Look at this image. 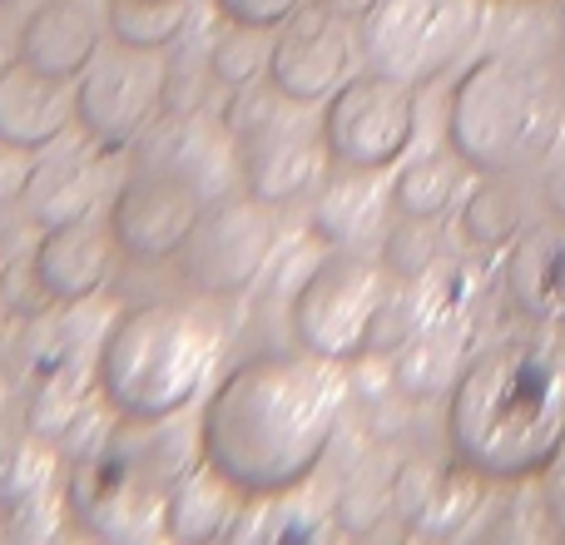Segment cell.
Here are the masks:
<instances>
[{
    "label": "cell",
    "mask_w": 565,
    "mask_h": 545,
    "mask_svg": "<svg viewBox=\"0 0 565 545\" xmlns=\"http://www.w3.org/2000/svg\"><path fill=\"white\" fill-rule=\"evenodd\" d=\"M348 412L342 362L318 352H264L209 392L199 417V457L244 496L274 501L322 467Z\"/></svg>",
    "instance_id": "1"
},
{
    "label": "cell",
    "mask_w": 565,
    "mask_h": 545,
    "mask_svg": "<svg viewBox=\"0 0 565 545\" xmlns=\"http://www.w3.org/2000/svg\"><path fill=\"white\" fill-rule=\"evenodd\" d=\"M447 441L481 481H526L565 451V357L546 342H501L457 372Z\"/></svg>",
    "instance_id": "2"
},
{
    "label": "cell",
    "mask_w": 565,
    "mask_h": 545,
    "mask_svg": "<svg viewBox=\"0 0 565 545\" xmlns=\"http://www.w3.org/2000/svg\"><path fill=\"white\" fill-rule=\"evenodd\" d=\"M224 332L189 302H139L109 322L95 357V387L115 417L154 427L189 412L218 372Z\"/></svg>",
    "instance_id": "3"
},
{
    "label": "cell",
    "mask_w": 565,
    "mask_h": 545,
    "mask_svg": "<svg viewBox=\"0 0 565 545\" xmlns=\"http://www.w3.org/2000/svg\"><path fill=\"white\" fill-rule=\"evenodd\" d=\"M565 99L541 65L516 55H481L451 89V154L477 174H516L556 149Z\"/></svg>",
    "instance_id": "4"
},
{
    "label": "cell",
    "mask_w": 565,
    "mask_h": 545,
    "mask_svg": "<svg viewBox=\"0 0 565 545\" xmlns=\"http://www.w3.org/2000/svg\"><path fill=\"white\" fill-rule=\"evenodd\" d=\"M288 312L298 348L318 352L328 362H352L367 348H377L382 328H387L392 312L387 268H377L372 258L352 254V248H338L302 278Z\"/></svg>",
    "instance_id": "5"
},
{
    "label": "cell",
    "mask_w": 565,
    "mask_h": 545,
    "mask_svg": "<svg viewBox=\"0 0 565 545\" xmlns=\"http://www.w3.org/2000/svg\"><path fill=\"white\" fill-rule=\"evenodd\" d=\"M481 30V0H367L358 15L362 60L407 85L451 70Z\"/></svg>",
    "instance_id": "6"
},
{
    "label": "cell",
    "mask_w": 565,
    "mask_h": 545,
    "mask_svg": "<svg viewBox=\"0 0 565 545\" xmlns=\"http://www.w3.org/2000/svg\"><path fill=\"white\" fill-rule=\"evenodd\" d=\"M278 248V214L258 194H214L199 209L184 248H179V272L204 298H244L264 278L268 258Z\"/></svg>",
    "instance_id": "7"
},
{
    "label": "cell",
    "mask_w": 565,
    "mask_h": 545,
    "mask_svg": "<svg viewBox=\"0 0 565 545\" xmlns=\"http://www.w3.org/2000/svg\"><path fill=\"white\" fill-rule=\"evenodd\" d=\"M318 129L332 169L377 174V169L397 164L417 139V85L367 65L328 95Z\"/></svg>",
    "instance_id": "8"
},
{
    "label": "cell",
    "mask_w": 565,
    "mask_h": 545,
    "mask_svg": "<svg viewBox=\"0 0 565 545\" xmlns=\"http://www.w3.org/2000/svg\"><path fill=\"white\" fill-rule=\"evenodd\" d=\"M159 109H164V70L149 50H99L95 65L75 79V125L105 154L135 145Z\"/></svg>",
    "instance_id": "9"
},
{
    "label": "cell",
    "mask_w": 565,
    "mask_h": 545,
    "mask_svg": "<svg viewBox=\"0 0 565 545\" xmlns=\"http://www.w3.org/2000/svg\"><path fill=\"white\" fill-rule=\"evenodd\" d=\"M209 199L214 194L204 189V179L189 169L145 164L119 184L115 204H109V234L135 264H164V258H179Z\"/></svg>",
    "instance_id": "10"
},
{
    "label": "cell",
    "mask_w": 565,
    "mask_h": 545,
    "mask_svg": "<svg viewBox=\"0 0 565 545\" xmlns=\"http://www.w3.org/2000/svg\"><path fill=\"white\" fill-rule=\"evenodd\" d=\"M358 55V20H348L338 6H302L292 20H282L274 40L268 85L292 105H318L348 79Z\"/></svg>",
    "instance_id": "11"
},
{
    "label": "cell",
    "mask_w": 565,
    "mask_h": 545,
    "mask_svg": "<svg viewBox=\"0 0 565 545\" xmlns=\"http://www.w3.org/2000/svg\"><path fill=\"white\" fill-rule=\"evenodd\" d=\"M288 99H274L268 115H258L254 125L238 135V174H244V189L268 204H288L292 194L318 179L322 159H328V145H322V129L312 135L302 119L278 115Z\"/></svg>",
    "instance_id": "12"
},
{
    "label": "cell",
    "mask_w": 565,
    "mask_h": 545,
    "mask_svg": "<svg viewBox=\"0 0 565 545\" xmlns=\"http://www.w3.org/2000/svg\"><path fill=\"white\" fill-rule=\"evenodd\" d=\"M115 248L119 244L105 224H95V218H70V224H55L40 234L30 264H35L40 288L50 292L55 308H79V302H89L109 282V272H115Z\"/></svg>",
    "instance_id": "13"
},
{
    "label": "cell",
    "mask_w": 565,
    "mask_h": 545,
    "mask_svg": "<svg viewBox=\"0 0 565 545\" xmlns=\"http://www.w3.org/2000/svg\"><path fill=\"white\" fill-rule=\"evenodd\" d=\"M75 119V89L70 79H55L25 60L0 65V145L20 154L50 149Z\"/></svg>",
    "instance_id": "14"
},
{
    "label": "cell",
    "mask_w": 565,
    "mask_h": 545,
    "mask_svg": "<svg viewBox=\"0 0 565 545\" xmlns=\"http://www.w3.org/2000/svg\"><path fill=\"white\" fill-rule=\"evenodd\" d=\"M105 30H109L105 15H99L89 0H45V6H35L25 15V25H20L15 55L55 79H79L95 65Z\"/></svg>",
    "instance_id": "15"
},
{
    "label": "cell",
    "mask_w": 565,
    "mask_h": 545,
    "mask_svg": "<svg viewBox=\"0 0 565 545\" xmlns=\"http://www.w3.org/2000/svg\"><path fill=\"white\" fill-rule=\"evenodd\" d=\"M244 501V491L214 471L204 457L189 471H179L164 487V536L174 541H214L234 531V511Z\"/></svg>",
    "instance_id": "16"
},
{
    "label": "cell",
    "mask_w": 565,
    "mask_h": 545,
    "mask_svg": "<svg viewBox=\"0 0 565 545\" xmlns=\"http://www.w3.org/2000/svg\"><path fill=\"white\" fill-rule=\"evenodd\" d=\"M507 288L526 318L565 322V224L531 228L516 238L507 264Z\"/></svg>",
    "instance_id": "17"
},
{
    "label": "cell",
    "mask_w": 565,
    "mask_h": 545,
    "mask_svg": "<svg viewBox=\"0 0 565 545\" xmlns=\"http://www.w3.org/2000/svg\"><path fill=\"white\" fill-rule=\"evenodd\" d=\"M372 218H377V184H372L362 169H338V179L322 189L318 209H312L318 238H328V244H338V248L358 244L372 228Z\"/></svg>",
    "instance_id": "18"
},
{
    "label": "cell",
    "mask_w": 565,
    "mask_h": 545,
    "mask_svg": "<svg viewBox=\"0 0 565 545\" xmlns=\"http://www.w3.org/2000/svg\"><path fill=\"white\" fill-rule=\"evenodd\" d=\"M105 25L115 45L129 50H169L189 25V0H109L105 6Z\"/></svg>",
    "instance_id": "19"
},
{
    "label": "cell",
    "mask_w": 565,
    "mask_h": 545,
    "mask_svg": "<svg viewBox=\"0 0 565 545\" xmlns=\"http://www.w3.org/2000/svg\"><path fill=\"white\" fill-rule=\"evenodd\" d=\"M457 164L441 154H427V159H412L397 179H392V209L402 218H422V224H437L441 214L451 209L457 199Z\"/></svg>",
    "instance_id": "20"
},
{
    "label": "cell",
    "mask_w": 565,
    "mask_h": 545,
    "mask_svg": "<svg viewBox=\"0 0 565 545\" xmlns=\"http://www.w3.org/2000/svg\"><path fill=\"white\" fill-rule=\"evenodd\" d=\"M20 199H25L30 218L45 224V228L70 224V218H85L89 204H95L89 179L79 174V169H70V164H45V169H35V174H25Z\"/></svg>",
    "instance_id": "21"
},
{
    "label": "cell",
    "mask_w": 565,
    "mask_h": 545,
    "mask_svg": "<svg viewBox=\"0 0 565 545\" xmlns=\"http://www.w3.org/2000/svg\"><path fill=\"white\" fill-rule=\"evenodd\" d=\"M526 218H521V199L507 184H481L471 189L467 209H461V234L477 248H507L521 238Z\"/></svg>",
    "instance_id": "22"
},
{
    "label": "cell",
    "mask_w": 565,
    "mask_h": 545,
    "mask_svg": "<svg viewBox=\"0 0 565 545\" xmlns=\"http://www.w3.org/2000/svg\"><path fill=\"white\" fill-rule=\"evenodd\" d=\"M268 55H274V45H268V30L228 20V30L214 40V50H209V70H214L218 85L248 89L258 75H268Z\"/></svg>",
    "instance_id": "23"
},
{
    "label": "cell",
    "mask_w": 565,
    "mask_h": 545,
    "mask_svg": "<svg viewBox=\"0 0 565 545\" xmlns=\"http://www.w3.org/2000/svg\"><path fill=\"white\" fill-rule=\"evenodd\" d=\"M50 481V451L35 437H0V511H25Z\"/></svg>",
    "instance_id": "24"
},
{
    "label": "cell",
    "mask_w": 565,
    "mask_h": 545,
    "mask_svg": "<svg viewBox=\"0 0 565 545\" xmlns=\"http://www.w3.org/2000/svg\"><path fill=\"white\" fill-rule=\"evenodd\" d=\"M382 258H387V268L402 272V278H422V272L431 268V258H437V244H431V234L422 228V218H407L402 228L387 234Z\"/></svg>",
    "instance_id": "25"
},
{
    "label": "cell",
    "mask_w": 565,
    "mask_h": 545,
    "mask_svg": "<svg viewBox=\"0 0 565 545\" xmlns=\"http://www.w3.org/2000/svg\"><path fill=\"white\" fill-rule=\"evenodd\" d=\"M402 362H422V372H407V377H402V387H407L412 397H427V392L457 382L451 377V348H441V342H427V338L412 342V348L402 352Z\"/></svg>",
    "instance_id": "26"
},
{
    "label": "cell",
    "mask_w": 565,
    "mask_h": 545,
    "mask_svg": "<svg viewBox=\"0 0 565 545\" xmlns=\"http://www.w3.org/2000/svg\"><path fill=\"white\" fill-rule=\"evenodd\" d=\"M218 15L238 20V25H258V30H278L282 20H292L308 0H214Z\"/></svg>",
    "instance_id": "27"
},
{
    "label": "cell",
    "mask_w": 565,
    "mask_h": 545,
    "mask_svg": "<svg viewBox=\"0 0 565 545\" xmlns=\"http://www.w3.org/2000/svg\"><path fill=\"white\" fill-rule=\"evenodd\" d=\"M20 159H30V154L0 145V204H6L10 194H20V189H25V169H20Z\"/></svg>",
    "instance_id": "28"
},
{
    "label": "cell",
    "mask_w": 565,
    "mask_h": 545,
    "mask_svg": "<svg viewBox=\"0 0 565 545\" xmlns=\"http://www.w3.org/2000/svg\"><path fill=\"white\" fill-rule=\"evenodd\" d=\"M551 511H556V521H561V526H565V467H561L556 487H551Z\"/></svg>",
    "instance_id": "29"
},
{
    "label": "cell",
    "mask_w": 565,
    "mask_h": 545,
    "mask_svg": "<svg viewBox=\"0 0 565 545\" xmlns=\"http://www.w3.org/2000/svg\"><path fill=\"white\" fill-rule=\"evenodd\" d=\"M546 199H551V209H556V214H565V169H561V174H556V179H551Z\"/></svg>",
    "instance_id": "30"
},
{
    "label": "cell",
    "mask_w": 565,
    "mask_h": 545,
    "mask_svg": "<svg viewBox=\"0 0 565 545\" xmlns=\"http://www.w3.org/2000/svg\"><path fill=\"white\" fill-rule=\"evenodd\" d=\"M6 318H10V308H6V298H0V338H6Z\"/></svg>",
    "instance_id": "31"
},
{
    "label": "cell",
    "mask_w": 565,
    "mask_h": 545,
    "mask_svg": "<svg viewBox=\"0 0 565 545\" xmlns=\"http://www.w3.org/2000/svg\"><path fill=\"white\" fill-rule=\"evenodd\" d=\"M0 412H6V382H0Z\"/></svg>",
    "instance_id": "32"
},
{
    "label": "cell",
    "mask_w": 565,
    "mask_h": 545,
    "mask_svg": "<svg viewBox=\"0 0 565 545\" xmlns=\"http://www.w3.org/2000/svg\"><path fill=\"white\" fill-rule=\"evenodd\" d=\"M0 6H15V0H0Z\"/></svg>",
    "instance_id": "33"
},
{
    "label": "cell",
    "mask_w": 565,
    "mask_h": 545,
    "mask_svg": "<svg viewBox=\"0 0 565 545\" xmlns=\"http://www.w3.org/2000/svg\"><path fill=\"white\" fill-rule=\"evenodd\" d=\"M0 272H6V258H0Z\"/></svg>",
    "instance_id": "34"
}]
</instances>
